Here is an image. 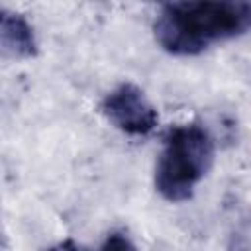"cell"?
<instances>
[{
	"instance_id": "4",
	"label": "cell",
	"mask_w": 251,
	"mask_h": 251,
	"mask_svg": "<svg viewBox=\"0 0 251 251\" xmlns=\"http://www.w3.org/2000/svg\"><path fill=\"white\" fill-rule=\"evenodd\" d=\"M0 55L8 59H31L37 55V41L29 22L0 6Z\"/></svg>"
},
{
	"instance_id": "3",
	"label": "cell",
	"mask_w": 251,
	"mask_h": 251,
	"mask_svg": "<svg viewBox=\"0 0 251 251\" xmlns=\"http://www.w3.org/2000/svg\"><path fill=\"white\" fill-rule=\"evenodd\" d=\"M104 116L127 135H147L155 129L159 116L143 90L133 82H122L102 100Z\"/></svg>"
},
{
	"instance_id": "5",
	"label": "cell",
	"mask_w": 251,
	"mask_h": 251,
	"mask_svg": "<svg viewBox=\"0 0 251 251\" xmlns=\"http://www.w3.org/2000/svg\"><path fill=\"white\" fill-rule=\"evenodd\" d=\"M100 251H137V247L133 245V241L122 233V231H112L108 233V237L104 239Z\"/></svg>"
},
{
	"instance_id": "2",
	"label": "cell",
	"mask_w": 251,
	"mask_h": 251,
	"mask_svg": "<svg viewBox=\"0 0 251 251\" xmlns=\"http://www.w3.org/2000/svg\"><path fill=\"white\" fill-rule=\"evenodd\" d=\"M214 161V139L200 124L169 129L155 167V188L167 202L190 200Z\"/></svg>"
},
{
	"instance_id": "6",
	"label": "cell",
	"mask_w": 251,
	"mask_h": 251,
	"mask_svg": "<svg viewBox=\"0 0 251 251\" xmlns=\"http://www.w3.org/2000/svg\"><path fill=\"white\" fill-rule=\"evenodd\" d=\"M49 251H82V247H80L75 239H65V241L53 245Z\"/></svg>"
},
{
	"instance_id": "1",
	"label": "cell",
	"mask_w": 251,
	"mask_h": 251,
	"mask_svg": "<svg viewBox=\"0 0 251 251\" xmlns=\"http://www.w3.org/2000/svg\"><path fill=\"white\" fill-rule=\"evenodd\" d=\"M251 25V4L243 0H182L159 8L153 24L157 43L171 55L190 57L243 35Z\"/></svg>"
}]
</instances>
